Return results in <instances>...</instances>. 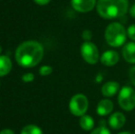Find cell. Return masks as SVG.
Instances as JSON below:
<instances>
[{
    "label": "cell",
    "mask_w": 135,
    "mask_h": 134,
    "mask_svg": "<svg viewBox=\"0 0 135 134\" xmlns=\"http://www.w3.org/2000/svg\"><path fill=\"white\" fill-rule=\"evenodd\" d=\"M43 46L36 41H27L17 48L15 58L18 65L31 68L38 65L43 58Z\"/></svg>",
    "instance_id": "obj_1"
},
{
    "label": "cell",
    "mask_w": 135,
    "mask_h": 134,
    "mask_svg": "<svg viewBox=\"0 0 135 134\" xmlns=\"http://www.w3.org/2000/svg\"><path fill=\"white\" fill-rule=\"evenodd\" d=\"M129 8L128 0H98L97 11L101 18L113 19L124 16Z\"/></svg>",
    "instance_id": "obj_2"
},
{
    "label": "cell",
    "mask_w": 135,
    "mask_h": 134,
    "mask_svg": "<svg viewBox=\"0 0 135 134\" xmlns=\"http://www.w3.org/2000/svg\"><path fill=\"white\" fill-rule=\"evenodd\" d=\"M106 41L111 47H120L126 42L127 31L119 22L110 23L105 31Z\"/></svg>",
    "instance_id": "obj_3"
},
{
    "label": "cell",
    "mask_w": 135,
    "mask_h": 134,
    "mask_svg": "<svg viewBox=\"0 0 135 134\" xmlns=\"http://www.w3.org/2000/svg\"><path fill=\"white\" fill-rule=\"evenodd\" d=\"M118 103L123 110H132L135 107V90L131 86H123L119 90Z\"/></svg>",
    "instance_id": "obj_4"
},
{
    "label": "cell",
    "mask_w": 135,
    "mask_h": 134,
    "mask_svg": "<svg viewBox=\"0 0 135 134\" xmlns=\"http://www.w3.org/2000/svg\"><path fill=\"white\" fill-rule=\"evenodd\" d=\"M88 108V99L83 94H76L69 102L70 112L76 117H82Z\"/></svg>",
    "instance_id": "obj_5"
},
{
    "label": "cell",
    "mask_w": 135,
    "mask_h": 134,
    "mask_svg": "<svg viewBox=\"0 0 135 134\" xmlns=\"http://www.w3.org/2000/svg\"><path fill=\"white\" fill-rule=\"evenodd\" d=\"M83 59L89 64H96L99 60V52L96 44L91 41H85L80 48Z\"/></svg>",
    "instance_id": "obj_6"
},
{
    "label": "cell",
    "mask_w": 135,
    "mask_h": 134,
    "mask_svg": "<svg viewBox=\"0 0 135 134\" xmlns=\"http://www.w3.org/2000/svg\"><path fill=\"white\" fill-rule=\"evenodd\" d=\"M96 0H71V5L75 11L80 13H87L96 7Z\"/></svg>",
    "instance_id": "obj_7"
},
{
    "label": "cell",
    "mask_w": 135,
    "mask_h": 134,
    "mask_svg": "<svg viewBox=\"0 0 135 134\" xmlns=\"http://www.w3.org/2000/svg\"><path fill=\"white\" fill-rule=\"evenodd\" d=\"M119 60V56L116 51H107L101 55L100 58V62L103 65L105 66H113V65L117 64Z\"/></svg>",
    "instance_id": "obj_8"
},
{
    "label": "cell",
    "mask_w": 135,
    "mask_h": 134,
    "mask_svg": "<svg viewBox=\"0 0 135 134\" xmlns=\"http://www.w3.org/2000/svg\"><path fill=\"white\" fill-rule=\"evenodd\" d=\"M126 118L121 112H115L108 118V124L113 130H119L125 125Z\"/></svg>",
    "instance_id": "obj_9"
},
{
    "label": "cell",
    "mask_w": 135,
    "mask_h": 134,
    "mask_svg": "<svg viewBox=\"0 0 135 134\" xmlns=\"http://www.w3.org/2000/svg\"><path fill=\"white\" fill-rule=\"evenodd\" d=\"M122 56L129 63H135V42H127L122 48Z\"/></svg>",
    "instance_id": "obj_10"
},
{
    "label": "cell",
    "mask_w": 135,
    "mask_h": 134,
    "mask_svg": "<svg viewBox=\"0 0 135 134\" xmlns=\"http://www.w3.org/2000/svg\"><path fill=\"white\" fill-rule=\"evenodd\" d=\"M119 90V83L115 81H108L105 83L101 87V93L104 97H111L117 94V92Z\"/></svg>",
    "instance_id": "obj_11"
},
{
    "label": "cell",
    "mask_w": 135,
    "mask_h": 134,
    "mask_svg": "<svg viewBox=\"0 0 135 134\" xmlns=\"http://www.w3.org/2000/svg\"><path fill=\"white\" fill-rule=\"evenodd\" d=\"M113 102L109 99H102L101 101H99V103L98 104L97 107V113L99 116H107V115L110 114L113 110Z\"/></svg>",
    "instance_id": "obj_12"
},
{
    "label": "cell",
    "mask_w": 135,
    "mask_h": 134,
    "mask_svg": "<svg viewBox=\"0 0 135 134\" xmlns=\"http://www.w3.org/2000/svg\"><path fill=\"white\" fill-rule=\"evenodd\" d=\"M12 69V63L8 56L0 55V77L8 75Z\"/></svg>",
    "instance_id": "obj_13"
},
{
    "label": "cell",
    "mask_w": 135,
    "mask_h": 134,
    "mask_svg": "<svg viewBox=\"0 0 135 134\" xmlns=\"http://www.w3.org/2000/svg\"><path fill=\"white\" fill-rule=\"evenodd\" d=\"M79 125L84 131H91V130L94 128L95 126V121L93 120V118L91 116H88V115H84L80 118V120H79Z\"/></svg>",
    "instance_id": "obj_14"
},
{
    "label": "cell",
    "mask_w": 135,
    "mask_h": 134,
    "mask_svg": "<svg viewBox=\"0 0 135 134\" xmlns=\"http://www.w3.org/2000/svg\"><path fill=\"white\" fill-rule=\"evenodd\" d=\"M20 134H43L41 128L36 125H27L21 130Z\"/></svg>",
    "instance_id": "obj_15"
},
{
    "label": "cell",
    "mask_w": 135,
    "mask_h": 134,
    "mask_svg": "<svg viewBox=\"0 0 135 134\" xmlns=\"http://www.w3.org/2000/svg\"><path fill=\"white\" fill-rule=\"evenodd\" d=\"M39 73L42 76H48V75H50L52 73V68L49 66V65H43V66L40 68Z\"/></svg>",
    "instance_id": "obj_16"
},
{
    "label": "cell",
    "mask_w": 135,
    "mask_h": 134,
    "mask_svg": "<svg viewBox=\"0 0 135 134\" xmlns=\"http://www.w3.org/2000/svg\"><path fill=\"white\" fill-rule=\"evenodd\" d=\"M90 134H111L109 131V130L105 126H100V127L95 129Z\"/></svg>",
    "instance_id": "obj_17"
},
{
    "label": "cell",
    "mask_w": 135,
    "mask_h": 134,
    "mask_svg": "<svg viewBox=\"0 0 135 134\" xmlns=\"http://www.w3.org/2000/svg\"><path fill=\"white\" fill-rule=\"evenodd\" d=\"M127 35L132 41H135V24L129 26L128 29H127Z\"/></svg>",
    "instance_id": "obj_18"
},
{
    "label": "cell",
    "mask_w": 135,
    "mask_h": 134,
    "mask_svg": "<svg viewBox=\"0 0 135 134\" xmlns=\"http://www.w3.org/2000/svg\"><path fill=\"white\" fill-rule=\"evenodd\" d=\"M34 80V75L31 73H27L22 75V81L24 83H30Z\"/></svg>",
    "instance_id": "obj_19"
},
{
    "label": "cell",
    "mask_w": 135,
    "mask_h": 134,
    "mask_svg": "<svg viewBox=\"0 0 135 134\" xmlns=\"http://www.w3.org/2000/svg\"><path fill=\"white\" fill-rule=\"evenodd\" d=\"M92 35L93 34L91 32V31L85 29V31H84L83 33H82V38H83L85 41H90V39H92Z\"/></svg>",
    "instance_id": "obj_20"
},
{
    "label": "cell",
    "mask_w": 135,
    "mask_h": 134,
    "mask_svg": "<svg viewBox=\"0 0 135 134\" xmlns=\"http://www.w3.org/2000/svg\"><path fill=\"white\" fill-rule=\"evenodd\" d=\"M129 75H130L131 82H132V85H134V86H135V66L131 68L130 72H129Z\"/></svg>",
    "instance_id": "obj_21"
},
{
    "label": "cell",
    "mask_w": 135,
    "mask_h": 134,
    "mask_svg": "<svg viewBox=\"0 0 135 134\" xmlns=\"http://www.w3.org/2000/svg\"><path fill=\"white\" fill-rule=\"evenodd\" d=\"M51 0H34L35 3H37L38 5H41V6H44L47 5V4L50 3Z\"/></svg>",
    "instance_id": "obj_22"
},
{
    "label": "cell",
    "mask_w": 135,
    "mask_h": 134,
    "mask_svg": "<svg viewBox=\"0 0 135 134\" xmlns=\"http://www.w3.org/2000/svg\"><path fill=\"white\" fill-rule=\"evenodd\" d=\"M130 15L132 16V18H135V3L132 6V7H131V8H130Z\"/></svg>",
    "instance_id": "obj_23"
},
{
    "label": "cell",
    "mask_w": 135,
    "mask_h": 134,
    "mask_svg": "<svg viewBox=\"0 0 135 134\" xmlns=\"http://www.w3.org/2000/svg\"><path fill=\"white\" fill-rule=\"evenodd\" d=\"M0 134H15V133H14V131H11V130L5 129V130H3V131H0Z\"/></svg>",
    "instance_id": "obj_24"
},
{
    "label": "cell",
    "mask_w": 135,
    "mask_h": 134,
    "mask_svg": "<svg viewBox=\"0 0 135 134\" xmlns=\"http://www.w3.org/2000/svg\"><path fill=\"white\" fill-rule=\"evenodd\" d=\"M102 80V76L100 75H98V77H97V82L98 83H100V81Z\"/></svg>",
    "instance_id": "obj_25"
},
{
    "label": "cell",
    "mask_w": 135,
    "mask_h": 134,
    "mask_svg": "<svg viewBox=\"0 0 135 134\" xmlns=\"http://www.w3.org/2000/svg\"><path fill=\"white\" fill-rule=\"evenodd\" d=\"M118 134H132V133L129 132V131H122V132H119V133H118Z\"/></svg>",
    "instance_id": "obj_26"
},
{
    "label": "cell",
    "mask_w": 135,
    "mask_h": 134,
    "mask_svg": "<svg viewBox=\"0 0 135 134\" xmlns=\"http://www.w3.org/2000/svg\"><path fill=\"white\" fill-rule=\"evenodd\" d=\"M1 52H2V47L0 46V54H1Z\"/></svg>",
    "instance_id": "obj_27"
},
{
    "label": "cell",
    "mask_w": 135,
    "mask_h": 134,
    "mask_svg": "<svg viewBox=\"0 0 135 134\" xmlns=\"http://www.w3.org/2000/svg\"><path fill=\"white\" fill-rule=\"evenodd\" d=\"M134 134H135V132H134Z\"/></svg>",
    "instance_id": "obj_28"
}]
</instances>
